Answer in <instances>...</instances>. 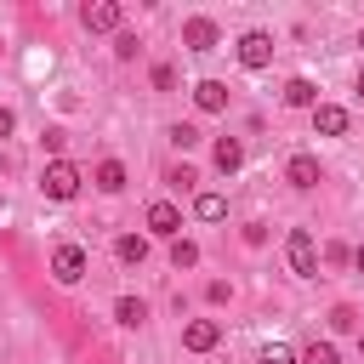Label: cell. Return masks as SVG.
I'll return each mask as SVG.
<instances>
[{
  "label": "cell",
  "mask_w": 364,
  "mask_h": 364,
  "mask_svg": "<svg viewBox=\"0 0 364 364\" xmlns=\"http://www.w3.org/2000/svg\"><path fill=\"white\" fill-rule=\"evenodd\" d=\"M80 182H85V176H80V165H68V159H51V165H46V176H40L46 199H57V205H63V199H74V193H80Z\"/></svg>",
  "instance_id": "cell-1"
},
{
  "label": "cell",
  "mask_w": 364,
  "mask_h": 364,
  "mask_svg": "<svg viewBox=\"0 0 364 364\" xmlns=\"http://www.w3.org/2000/svg\"><path fill=\"white\" fill-rule=\"evenodd\" d=\"M284 256H290V273H301V279H313L318 273V245H313V233H290V245H284Z\"/></svg>",
  "instance_id": "cell-2"
},
{
  "label": "cell",
  "mask_w": 364,
  "mask_h": 364,
  "mask_svg": "<svg viewBox=\"0 0 364 364\" xmlns=\"http://www.w3.org/2000/svg\"><path fill=\"white\" fill-rule=\"evenodd\" d=\"M80 23H85L91 34H119V23H125V11H119L114 0H91V6L80 11Z\"/></svg>",
  "instance_id": "cell-3"
},
{
  "label": "cell",
  "mask_w": 364,
  "mask_h": 364,
  "mask_svg": "<svg viewBox=\"0 0 364 364\" xmlns=\"http://www.w3.org/2000/svg\"><path fill=\"white\" fill-rule=\"evenodd\" d=\"M239 63H245V68H267V63H273V34H267V28L239 34Z\"/></svg>",
  "instance_id": "cell-4"
},
{
  "label": "cell",
  "mask_w": 364,
  "mask_h": 364,
  "mask_svg": "<svg viewBox=\"0 0 364 364\" xmlns=\"http://www.w3.org/2000/svg\"><path fill=\"white\" fill-rule=\"evenodd\" d=\"M51 279H57V284H80V279H85V250H80V245H57Z\"/></svg>",
  "instance_id": "cell-5"
},
{
  "label": "cell",
  "mask_w": 364,
  "mask_h": 364,
  "mask_svg": "<svg viewBox=\"0 0 364 364\" xmlns=\"http://www.w3.org/2000/svg\"><path fill=\"white\" fill-rule=\"evenodd\" d=\"M148 233H159V239H182V210H176L171 199H154V205H148Z\"/></svg>",
  "instance_id": "cell-6"
},
{
  "label": "cell",
  "mask_w": 364,
  "mask_h": 364,
  "mask_svg": "<svg viewBox=\"0 0 364 364\" xmlns=\"http://www.w3.org/2000/svg\"><path fill=\"white\" fill-rule=\"evenodd\" d=\"M216 40H222V34H216L210 17H188V23H182V46H188V51H210Z\"/></svg>",
  "instance_id": "cell-7"
},
{
  "label": "cell",
  "mask_w": 364,
  "mask_h": 364,
  "mask_svg": "<svg viewBox=\"0 0 364 364\" xmlns=\"http://www.w3.org/2000/svg\"><path fill=\"white\" fill-rule=\"evenodd\" d=\"M284 182H290V188H301V193H307V188H318V159H313V154H290Z\"/></svg>",
  "instance_id": "cell-8"
},
{
  "label": "cell",
  "mask_w": 364,
  "mask_h": 364,
  "mask_svg": "<svg viewBox=\"0 0 364 364\" xmlns=\"http://www.w3.org/2000/svg\"><path fill=\"white\" fill-rule=\"evenodd\" d=\"M216 341H222V330H216L210 318H193V324H182V347H188V353H210Z\"/></svg>",
  "instance_id": "cell-9"
},
{
  "label": "cell",
  "mask_w": 364,
  "mask_h": 364,
  "mask_svg": "<svg viewBox=\"0 0 364 364\" xmlns=\"http://www.w3.org/2000/svg\"><path fill=\"white\" fill-rule=\"evenodd\" d=\"M193 108H199V114H222V108H228V85H222V80H199V85H193Z\"/></svg>",
  "instance_id": "cell-10"
},
{
  "label": "cell",
  "mask_w": 364,
  "mask_h": 364,
  "mask_svg": "<svg viewBox=\"0 0 364 364\" xmlns=\"http://www.w3.org/2000/svg\"><path fill=\"white\" fill-rule=\"evenodd\" d=\"M313 125H318L324 136H341V131H347V108H336V102H313Z\"/></svg>",
  "instance_id": "cell-11"
},
{
  "label": "cell",
  "mask_w": 364,
  "mask_h": 364,
  "mask_svg": "<svg viewBox=\"0 0 364 364\" xmlns=\"http://www.w3.org/2000/svg\"><path fill=\"white\" fill-rule=\"evenodd\" d=\"M114 256H119L125 267H142V256H148V239H142V233H119V239H114Z\"/></svg>",
  "instance_id": "cell-12"
},
{
  "label": "cell",
  "mask_w": 364,
  "mask_h": 364,
  "mask_svg": "<svg viewBox=\"0 0 364 364\" xmlns=\"http://www.w3.org/2000/svg\"><path fill=\"white\" fill-rule=\"evenodd\" d=\"M239 165H245V148H239L233 136H222V142H216V171H222V176H233Z\"/></svg>",
  "instance_id": "cell-13"
},
{
  "label": "cell",
  "mask_w": 364,
  "mask_h": 364,
  "mask_svg": "<svg viewBox=\"0 0 364 364\" xmlns=\"http://www.w3.org/2000/svg\"><path fill=\"white\" fill-rule=\"evenodd\" d=\"M284 102H290V108H313V102H318V91H313V80H301V74H296V80L284 85Z\"/></svg>",
  "instance_id": "cell-14"
},
{
  "label": "cell",
  "mask_w": 364,
  "mask_h": 364,
  "mask_svg": "<svg viewBox=\"0 0 364 364\" xmlns=\"http://www.w3.org/2000/svg\"><path fill=\"white\" fill-rule=\"evenodd\" d=\"M97 188H102V193H119V188H125V165H119V159H102V165H97Z\"/></svg>",
  "instance_id": "cell-15"
},
{
  "label": "cell",
  "mask_w": 364,
  "mask_h": 364,
  "mask_svg": "<svg viewBox=\"0 0 364 364\" xmlns=\"http://www.w3.org/2000/svg\"><path fill=\"white\" fill-rule=\"evenodd\" d=\"M193 216H199V222H222V216H228V199H222V193H199V199H193Z\"/></svg>",
  "instance_id": "cell-16"
},
{
  "label": "cell",
  "mask_w": 364,
  "mask_h": 364,
  "mask_svg": "<svg viewBox=\"0 0 364 364\" xmlns=\"http://www.w3.org/2000/svg\"><path fill=\"white\" fill-rule=\"evenodd\" d=\"M296 364H341V353H336L330 341H307V347L296 353Z\"/></svg>",
  "instance_id": "cell-17"
},
{
  "label": "cell",
  "mask_w": 364,
  "mask_h": 364,
  "mask_svg": "<svg viewBox=\"0 0 364 364\" xmlns=\"http://www.w3.org/2000/svg\"><path fill=\"white\" fill-rule=\"evenodd\" d=\"M114 318H119V324H142V318H148V307H142L136 296H119V301H114Z\"/></svg>",
  "instance_id": "cell-18"
},
{
  "label": "cell",
  "mask_w": 364,
  "mask_h": 364,
  "mask_svg": "<svg viewBox=\"0 0 364 364\" xmlns=\"http://www.w3.org/2000/svg\"><path fill=\"white\" fill-rule=\"evenodd\" d=\"M199 262V245L193 239H171V267H193Z\"/></svg>",
  "instance_id": "cell-19"
},
{
  "label": "cell",
  "mask_w": 364,
  "mask_h": 364,
  "mask_svg": "<svg viewBox=\"0 0 364 364\" xmlns=\"http://www.w3.org/2000/svg\"><path fill=\"white\" fill-rule=\"evenodd\" d=\"M136 51H142V40H136L131 28H119V34H114V57H125V63H131Z\"/></svg>",
  "instance_id": "cell-20"
},
{
  "label": "cell",
  "mask_w": 364,
  "mask_h": 364,
  "mask_svg": "<svg viewBox=\"0 0 364 364\" xmlns=\"http://www.w3.org/2000/svg\"><path fill=\"white\" fill-rule=\"evenodd\" d=\"M154 91H176V68L171 63H154Z\"/></svg>",
  "instance_id": "cell-21"
},
{
  "label": "cell",
  "mask_w": 364,
  "mask_h": 364,
  "mask_svg": "<svg viewBox=\"0 0 364 364\" xmlns=\"http://www.w3.org/2000/svg\"><path fill=\"white\" fill-rule=\"evenodd\" d=\"M171 142H176V148H193V142H199V125H171Z\"/></svg>",
  "instance_id": "cell-22"
},
{
  "label": "cell",
  "mask_w": 364,
  "mask_h": 364,
  "mask_svg": "<svg viewBox=\"0 0 364 364\" xmlns=\"http://www.w3.org/2000/svg\"><path fill=\"white\" fill-rule=\"evenodd\" d=\"M245 245H267V222H250L245 228Z\"/></svg>",
  "instance_id": "cell-23"
},
{
  "label": "cell",
  "mask_w": 364,
  "mask_h": 364,
  "mask_svg": "<svg viewBox=\"0 0 364 364\" xmlns=\"http://www.w3.org/2000/svg\"><path fill=\"white\" fill-rule=\"evenodd\" d=\"M330 324H336V330H353L358 318H353V307H336V313H330Z\"/></svg>",
  "instance_id": "cell-24"
},
{
  "label": "cell",
  "mask_w": 364,
  "mask_h": 364,
  "mask_svg": "<svg viewBox=\"0 0 364 364\" xmlns=\"http://www.w3.org/2000/svg\"><path fill=\"white\" fill-rule=\"evenodd\" d=\"M262 364H296V358H290L284 347H267V353H262Z\"/></svg>",
  "instance_id": "cell-25"
},
{
  "label": "cell",
  "mask_w": 364,
  "mask_h": 364,
  "mask_svg": "<svg viewBox=\"0 0 364 364\" xmlns=\"http://www.w3.org/2000/svg\"><path fill=\"white\" fill-rule=\"evenodd\" d=\"M11 125H17V114H11V108H0V142L11 136Z\"/></svg>",
  "instance_id": "cell-26"
},
{
  "label": "cell",
  "mask_w": 364,
  "mask_h": 364,
  "mask_svg": "<svg viewBox=\"0 0 364 364\" xmlns=\"http://www.w3.org/2000/svg\"><path fill=\"white\" fill-rule=\"evenodd\" d=\"M353 262H358V273H364V245H358V250H353Z\"/></svg>",
  "instance_id": "cell-27"
},
{
  "label": "cell",
  "mask_w": 364,
  "mask_h": 364,
  "mask_svg": "<svg viewBox=\"0 0 364 364\" xmlns=\"http://www.w3.org/2000/svg\"><path fill=\"white\" fill-rule=\"evenodd\" d=\"M358 97H364V74H358Z\"/></svg>",
  "instance_id": "cell-28"
},
{
  "label": "cell",
  "mask_w": 364,
  "mask_h": 364,
  "mask_svg": "<svg viewBox=\"0 0 364 364\" xmlns=\"http://www.w3.org/2000/svg\"><path fill=\"white\" fill-rule=\"evenodd\" d=\"M358 353H364V336H358Z\"/></svg>",
  "instance_id": "cell-29"
},
{
  "label": "cell",
  "mask_w": 364,
  "mask_h": 364,
  "mask_svg": "<svg viewBox=\"0 0 364 364\" xmlns=\"http://www.w3.org/2000/svg\"><path fill=\"white\" fill-rule=\"evenodd\" d=\"M358 46H364V28H358Z\"/></svg>",
  "instance_id": "cell-30"
}]
</instances>
